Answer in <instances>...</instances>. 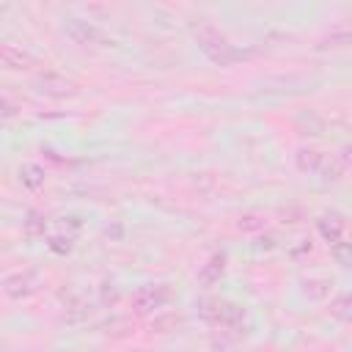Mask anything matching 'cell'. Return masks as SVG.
Returning a JSON list of instances; mask_svg holds the SVG:
<instances>
[{"label": "cell", "instance_id": "6da1fadb", "mask_svg": "<svg viewBox=\"0 0 352 352\" xmlns=\"http://www.w3.org/2000/svg\"><path fill=\"white\" fill-rule=\"evenodd\" d=\"M195 41H198V47H201V52L212 60V63H217V66H231V63H236V60H242L248 52H242L239 47H234L212 22H201L198 28H195Z\"/></svg>", "mask_w": 352, "mask_h": 352}, {"label": "cell", "instance_id": "7a4b0ae2", "mask_svg": "<svg viewBox=\"0 0 352 352\" xmlns=\"http://www.w3.org/2000/svg\"><path fill=\"white\" fill-rule=\"evenodd\" d=\"M198 314L209 324L226 327V330H242V322H245V308L231 302V300H220V297L198 300Z\"/></svg>", "mask_w": 352, "mask_h": 352}, {"label": "cell", "instance_id": "3957f363", "mask_svg": "<svg viewBox=\"0 0 352 352\" xmlns=\"http://www.w3.org/2000/svg\"><path fill=\"white\" fill-rule=\"evenodd\" d=\"M297 168L302 173H314V176H322V179H338L346 168V162H341L338 157L333 154H324V151H316V148H300L297 157H294Z\"/></svg>", "mask_w": 352, "mask_h": 352}, {"label": "cell", "instance_id": "277c9868", "mask_svg": "<svg viewBox=\"0 0 352 352\" xmlns=\"http://www.w3.org/2000/svg\"><path fill=\"white\" fill-rule=\"evenodd\" d=\"M168 300H170V289L165 283H148L132 294V308L135 314H151L157 308H165Z\"/></svg>", "mask_w": 352, "mask_h": 352}, {"label": "cell", "instance_id": "5b68a950", "mask_svg": "<svg viewBox=\"0 0 352 352\" xmlns=\"http://www.w3.org/2000/svg\"><path fill=\"white\" fill-rule=\"evenodd\" d=\"M33 85H36L38 94L52 96V99H63V96H74L77 94V82H72L69 77H63L58 72H41L33 80Z\"/></svg>", "mask_w": 352, "mask_h": 352}, {"label": "cell", "instance_id": "8992f818", "mask_svg": "<svg viewBox=\"0 0 352 352\" xmlns=\"http://www.w3.org/2000/svg\"><path fill=\"white\" fill-rule=\"evenodd\" d=\"M63 30H66V36L74 41V44H99V41H104V33L94 25V22H88V19H80V16H69L66 22H63Z\"/></svg>", "mask_w": 352, "mask_h": 352}, {"label": "cell", "instance_id": "52a82bcc", "mask_svg": "<svg viewBox=\"0 0 352 352\" xmlns=\"http://www.w3.org/2000/svg\"><path fill=\"white\" fill-rule=\"evenodd\" d=\"M36 289H38V272L36 270H22V272H14L3 280V292L14 300L30 297Z\"/></svg>", "mask_w": 352, "mask_h": 352}, {"label": "cell", "instance_id": "ba28073f", "mask_svg": "<svg viewBox=\"0 0 352 352\" xmlns=\"http://www.w3.org/2000/svg\"><path fill=\"white\" fill-rule=\"evenodd\" d=\"M223 272H226V253L209 256L206 264L198 270V286H201V289H212L214 283H220Z\"/></svg>", "mask_w": 352, "mask_h": 352}, {"label": "cell", "instance_id": "9c48e42d", "mask_svg": "<svg viewBox=\"0 0 352 352\" xmlns=\"http://www.w3.org/2000/svg\"><path fill=\"white\" fill-rule=\"evenodd\" d=\"M316 226H319V234L333 245V242H338V239L344 236L346 220H344L341 212H327V214H322V217L316 220Z\"/></svg>", "mask_w": 352, "mask_h": 352}, {"label": "cell", "instance_id": "30bf717a", "mask_svg": "<svg viewBox=\"0 0 352 352\" xmlns=\"http://www.w3.org/2000/svg\"><path fill=\"white\" fill-rule=\"evenodd\" d=\"M0 60L11 69H28V66H36V58L14 44H0Z\"/></svg>", "mask_w": 352, "mask_h": 352}, {"label": "cell", "instance_id": "8fae6325", "mask_svg": "<svg viewBox=\"0 0 352 352\" xmlns=\"http://www.w3.org/2000/svg\"><path fill=\"white\" fill-rule=\"evenodd\" d=\"M19 179H22V184L28 190H38L44 184V168L41 165H33V162H25L19 168Z\"/></svg>", "mask_w": 352, "mask_h": 352}, {"label": "cell", "instance_id": "7c38bea8", "mask_svg": "<svg viewBox=\"0 0 352 352\" xmlns=\"http://www.w3.org/2000/svg\"><path fill=\"white\" fill-rule=\"evenodd\" d=\"M182 322H184V319H182V314L170 311V314L154 316V322H151V330H154V333H170V330H176Z\"/></svg>", "mask_w": 352, "mask_h": 352}, {"label": "cell", "instance_id": "4fadbf2b", "mask_svg": "<svg viewBox=\"0 0 352 352\" xmlns=\"http://www.w3.org/2000/svg\"><path fill=\"white\" fill-rule=\"evenodd\" d=\"M330 250H333V256H336V261H338L341 267H349V261H352V250H349V245H346L344 239L333 242Z\"/></svg>", "mask_w": 352, "mask_h": 352}, {"label": "cell", "instance_id": "5bb4252c", "mask_svg": "<svg viewBox=\"0 0 352 352\" xmlns=\"http://www.w3.org/2000/svg\"><path fill=\"white\" fill-rule=\"evenodd\" d=\"M236 226H239V231H258V228H264V217L261 214H242Z\"/></svg>", "mask_w": 352, "mask_h": 352}, {"label": "cell", "instance_id": "9a60e30c", "mask_svg": "<svg viewBox=\"0 0 352 352\" xmlns=\"http://www.w3.org/2000/svg\"><path fill=\"white\" fill-rule=\"evenodd\" d=\"M330 314L338 316V319H349V297L341 294L338 300H333V302H330Z\"/></svg>", "mask_w": 352, "mask_h": 352}, {"label": "cell", "instance_id": "2e32d148", "mask_svg": "<svg viewBox=\"0 0 352 352\" xmlns=\"http://www.w3.org/2000/svg\"><path fill=\"white\" fill-rule=\"evenodd\" d=\"M50 250L52 253H60V256L69 253L72 250V236H52L50 239Z\"/></svg>", "mask_w": 352, "mask_h": 352}, {"label": "cell", "instance_id": "e0dca14e", "mask_svg": "<svg viewBox=\"0 0 352 352\" xmlns=\"http://www.w3.org/2000/svg\"><path fill=\"white\" fill-rule=\"evenodd\" d=\"M25 228H28V234H38V231H44V220H41L36 212H30V214H28Z\"/></svg>", "mask_w": 352, "mask_h": 352}, {"label": "cell", "instance_id": "ac0fdd59", "mask_svg": "<svg viewBox=\"0 0 352 352\" xmlns=\"http://www.w3.org/2000/svg\"><path fill=\"white\" fill-rule=\"evenodd\" d=\"M14 113H16V104L8 102L6 96H0V118H8V116H14Z\"/></svg>", "mask_w": 352, "mask_h": 352}]
</instances>
